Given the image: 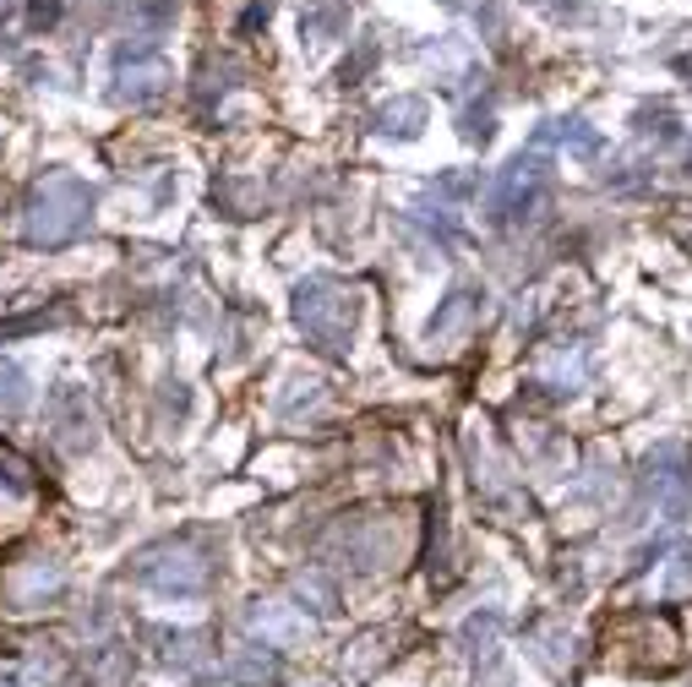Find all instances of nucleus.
<instances>
[{
  "label": "nucleus",
  "instance_id": "obj_11",
  "mask_svg": "<svg viewBox=\"0 0 692 687\" xmlns=\"http://www.w3.org/2000/svg\"><path fill=\"white\" fill-rule=\"evenodd\" d=\"M540 142H562L573 159H595L606 148V137L589 126V120H545L540 126Z\"/></svg>",
  "mask_w": 692,
  "mask_h": 687
},
{
  "label": "nucleus",
  "instance_id": "obj_14",
  "mask_svg": "<svg viewBox=\"0 0 692 687\" xmlns=\"http://www.w3.org/2000/svg\"><path fill=\"white\" fill-rule=\"evenodd\" d=\"M28 399H33L28 371H22V366H11V360H0V415H6V421H11V415H22V410H28Z\"/></svg>",
  "mask_w": 692,
  "mask_h": 687
},
{
  "label": "nucleus",
  "instance_id": "obj_2",
  "mask_svg": "<svg viewBox=\"0 0 692 687\" xmlns=\"http://www.w3.org/2000/svg\"><path fill=\"white\" fill-rule=\"evenodd\" d=\"M295 323L322 355L344 360L349 344H354V323H360V300L339 284H328V278H306L295 289Z\"/></svg>",
  "mask_w": 692,
  "mask_h": 687
},
{
  "label": "nucleus",
  "instance_id": "obj_16",
  "mask_svg": "<svg viewBox=\"0 0 692 687\" xmlns=\"http://www.w3.org/2000/svg\"><path fill=\"white\" fill-rule=\"evenodd\" d=\"M39 590H61V573H55V568H44V562H39V568L28 573V584H17L11 595H17V605H28Z\"/></svg>",
  "mask_w": 692,
  "mask_h": 687
},
{
  "label": "nucleus",
  "instance_id": "obj_1",
  "mask_svg": "<svg viewBox=\"0 0 692 687\" xmlns=\"http://www.w3.org/2000/svg\"><path fill=\"white\" fill-rule=\"evenodd\" d=\"M93 224V186L77 175H44L33 191H28V208H22V235L28 246H66L87 235Z\"/></svg>",
  "mask_w": 692,
  "mask_h": 687
},
{
  "label": "nucleus",
  "instance_id": "obj_21",
  "mask_svg": "<svg viewBox=\"0 0 692 687\" xmlns=\"http://www.w3.org/2000/svg\"><path fill=\"white\" fill-rule=\"evenodd\" d=\"M267 17H273V6H267V0L246 6V17H241V33H257V28H267Z\"/></svg>",
  "mask_w": 692,
  "mask_h": 687
},
{
  "label": "nucleus",
  "instance_id": "obj_4",
  "mask_svg": "<svg viewBox=\"0 0 692 687\" xmlns=\"http://www.w3.org/2000/svg\"><path fill=\"white\" fill-rule=\"evenodd\" d=\"M551 197V165L540 154H519L508 170L497 175V191H491V208L497 219H534Z\"/></svg>",
  "mask_w": 692,
  "mask_h": 687
},
{
  "label": "nucleus",
  "instance_id": "obj_12",
  "mask_svg": "<svg viewBox=\"0 0 692 687\" xmlns=\"http://www.w3.org/2000/svg\"><path fill=\"white\" fill-rule=\"evenodd\" d=\"M230 677L246 683V687H273L278 683V655H273V644H262V649H235Z\"/></svg>",
  "mask_w": 692,
  "mask_h": 687
},
{
  "label": "nucleus",
  "instance_id": "obj_8",
  "mask_svg": "<svg viewBox=\"0 0 692 687\" xmlns=\"http://www.w3.org/2000/svg\"><path fill=\"white\" fill-rule=\"evenodd\" d=\"M55 431H61V442H66L72 453H83V447L98 442V415H93L87 393H77V388L55 393Z\"/></svg>",
  "mask_w": 692,
  "mask_h": 687
},
{
  "label": "nucleus",
  "instance_id": "obj_20",
  "mask_svg": "<svg viewBox=\"0 0 692 687\" xmlns=\"http://www.w3.org/2000/svg\"><path fill=\"white\" fill-rule=\"evenodd\" d=\"M61 11H66L61 0H33V6H28V22H33V28H55Z\"/></svg>",
  "mask_w": 692,
  "mask_h": 687
},
{
  "label": "nucleus",
  "instance_id": "obj_18",
  "mask_svg": "<svg viewBox=\"0 0 692 687\" xmlns=\"http://www.w3.org/2000/svg\"><path fill=\"white\" fill-rule=\"evenodd\" d=\"M638 131H643V137H660V142H666V137L677 131V120H671V109H643V115H638Z\"/></svg>",
  "mask_w": 692,
  "mask_h": 687
},
{
  "label": "nucleus",
  "instance_id": "obj_5",
  "mask_svg": "<svg viewBox=\"0 0 692 687\" xmlns=\"http://www.w3.org/2000/svg\"><path fill=\"white\" fill-rule=\"evenodd\" d=\"M115 83H120L115 93L131 98V104L164 93V83H170V61H164V50H159V44H120V55H115Z\"/></svg>",
  "mask_w": 692,
  "mask_h": 687
},
{
  "label": "nucleus",
  "instance_id": "obj_9",
  "mask_svg": "<svg viewBox=\"0 0 692 687\" xmlns=\"http://www.w3.org/2000/svg\"><path fill=\"white\" fill-rule=\"evenodd\" d=\"M180 0H126V44H159L170 33Z\"/></svg>",
  "mask_w": 692,
  "mask_h": 687
},
{
  "label": "nucleus",
  "instance_id": "obj_22",
  "mask_svg": "<svg viewBox=\"0 0 692 687\" xmlns=\"http://www.w3.org/2000/svg\"><path fill=\"white\" fill-rule=\"evenodd\" d=\"M529 6H540V11H545V17H556V22L578 17V0H529Z\"/></svg>",
  "mask_w": 692,
  "mask_h": 687
},
{
  "label": "nucleus",
  "instance_id": "obj_17",
  "mask_svg": "<svg viewBox=\"0 0 692 687\" xmlns=\"http://www.w3.org/2000/svg\"><path fill=\"white\" fill-rule=\"evenodd\" d=\"M682 590H692V546H677L671 573H666V595H682Z\"/></svg>",
  "mask_w": 692,
  "mask_h": 687
},
{
  "label": "nucleus",
  "instance_id": "obj_7",
  "mask_svg": "<svg viewBox=\"0 0 692 687\" xmlns=\"http://www.w3.org/2000/svg\"><path fill=\"white\" fill-rule=\"evenodd\" d=\"M480 289H453L441 306H436L432 328H426V344L432 349H453V344H464L469 334H475V323H480Z\"/></svg>",
  "mask_w": 692,
  "mask_h": 687
},
{
  "label": "nucleus",
  "instance_id": "obj_23",
  "mask_svg": "<svg viewBox=\"0 0 692 687\" xmlns=\"http://www.w3.org/2000/svg\"><path fill=\"white\" fill-rule=\"evenodd\" d=\"M677 72H682V77H692V55H677Z\"/></svg>",
  "mask_w": 692,
  "mask_h": 687
},
{
  "label": "nucleus",
  "instance_id": "obj_24",
  "mask_svg": "<svg viewBox=\"0 0 692 687\" xmlns=\"http://www.w3.org/2000/svg\"><path fill=\"white\" fill-rule=\"evenodd\" d=\"M0 687H11V683H0Z\"/></svg>",
  "mask_w": 692,
  "mask_h": 687
},
{
  "label": "nucleus",
  "instance_id": "obj_10",
  "mask_svg": "<svg viewBox=\"0 0 692 687\" xmlns=\"http://www.w3.org/2000/svg\"><path fill=\"white\" fill-rule=\"evenodd\" d=\"M426 120H432V109H426V98H415V93H398V98H387L382 109H376V131L382 137H420L426 131Z\"/></svg>",
  "mask_w": 692,
  "mask_h": 687
},
{
  "label": "nucleus",
  "instance_id": "obj_19",
  "mask_svg": "<svg viewBox=\"0 0 692 687\" xmlns=\"http://www.w3.org/2000/svg\"><path fill=\"white\" fill-rule=\"evenodd\" d=\"M464 142H491V109H464Z\"/></svg>",
  "mask_w": 692,
  "mask_h": 687
},
{
  "label": "nucleus",
  "instance_id": "obj_6",
  "mask_svg": "<svg viewBox=\"0 0 692 687\" xmlns=\"http://www.w3.org/2000/svg\"><path fill=\"white\" fill-rule=\"evenodd\" d=\"M643 492L666 508V514H688L692 503V475H688V453L671 442V447H660L649 464H643Z\"/></svg>",
  "mask_w": 692,
  "mask_h": 687
},
{
  "label": "nucleus",
  "instance_id": "obj_15",
  "mask_svg": "<svg viewBox=\"0 0 692 687\" xmlns=\"http://www.w3.org/2000/svg\"><path fill=\"white\" fill-rule=\"evenodd\" d=\"M0 486H6L11 497H28V492H33L28 464H22V458H11V453H0Z\"/></svg>",
  "mask_w": 692,
  "mask_h": 687
},
{
  "label": "nucleus",
  "instance_id": "obj_3",
  "mask_svg": "<svg viewBox=\"0 0 692 687\" xmlns=\"http://www.w3.org/2000/svg\"><path fill=\"white\" fill-rule=\"evenodd\" d=\"M137 579L159 595H202L213 584V562L196 540H164L153 551H142L137 562Z\"/></svg>",
  "mask_w": 692,
  "mask_h": 687
},
{
  "label": "nucleus",
  "instance_id": "obj_13",
  "mask_svg": "<svg viewBox=\"0 0 692 687\" xmlns=\"http://www.w3.org/2000/svg\"><path fill=\"white\" fill-rule=\"evenodd\" d=\"M246 622H252V633H262V638H267V644H289V638H300V633H306V622H300V616H289V611H284V605H252V616H246Z\"/></svg>",
  "mask_w": 692,
  "mask_h": 687
}]
</instances>
